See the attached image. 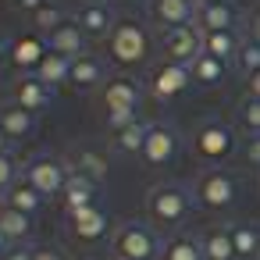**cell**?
I'll return each mask as SVG.
<instances>
[{"instance_id": "33", "label": "cell", "mask_w": 260, "mask_h": 260, "mask_svg": "<svg viewBox=\"0 0 260 260\" xmlns=\"http://www.w3.org/2000/svg\"><path fill=\"white\" fill-rule=\"evenodd\" d=\"M235 68L249 79L253 72H260V43L256 40H242V47H239V54H235Z\"/></svg>"}, {"instance_id": "27", "label": "cell", "mask_w": 260, "mask_h": 260, "mask_svg": "<svg viewBox=\"0 0 260 260\" xmlns=\"http://www.w3.org/2000/svg\"><path fill=\"white\" fill-rule=\"evenodd\" d=\"M228 61H217V57H210V54H200L192 64H189V72H192V82L196 86H203V89H210V86H221L224 82V68Z\"/></svg>"}, {"instance_id": "9", "label": "cell", "mask_w": 260, "mask_h": 260, "mask_svg": "<svg viewBox=\"0 0 260 260\" xmlns=\"http://www.w3.org/2000/svg\"><path fill=\"white\" fill-rule=\"evenodd\" d=\"M139 100H143V89L128 75H114L100 86V104H104L107 114H136Z\"/></svg>"}, {"instance_id": "8", "label": "cell", "mask_w": 260, "mask_h": 260, "mask_svg": "<svg viewBox=\"0 0 260 260\" xmlns=\"http://www.w3.org/2000/svg\"><path fill=\"white\" fill-rule=\"evenodd\" d=\"M178 146H182L178 128H175V125H164V121H153L150 132H146V143H143V153H139V157H143L150 168H164V164L175 160Z\"/></svg>"}, {"instance_id": "32", "label": "cell", "mask_w": 260, "mask_h": 260, "mask_svg": "<svg viewBox=\"0 0 260 260\" xmlns=\"http://www.w3.org/2000/svg\"><path fill=\"white\" fill-rule=\"evenodd\" d=\"M64 22H68V11L57 4V0H50L43 11H36V15H32V25H36L43 36H50V32H54V29H61Z\"/></svg>"}, {"instance_id": "24", "label": "cell", "mask_w": 260, "mask_h": 260, "mask_svg": "<svg viewBox=\"0 0 260 260\" xmlns=\"http://www.w3.org/2000/svg\"><path fill=\"white\" fill-rule=\"evenodd\" d=\"M0 203L4 207H11V210H22V214H29V217H36L40 210H43V196L25 182V178H18L4 196H0Z\"/></svg>"}, {"instance_id": "38", "label": "cell", "mask_w": 260, "mask_h": 260, "mask_svg": "<svg viewBox=\"0 0 260 260\" xmlns=\"http://www.w3.org/2000/svg\"><path fill=\"white\" fill-rule=\"evenodd\" d=\"M36 260H64V253L54 249V246H40V249H36Z\"/></svg>"}, {"instance_id": "31", "label": "cell", "mask_w": 260, "mask_h": 260, "mask_svg": "<svg viewBox=\"0 0 260 260\" xmlns=\"http://www.w3.org/2000/svg\"><path fill=\"white\" fill-rule=\"evenodd\" d=\"M235 118H239V128L246 136H260V100L256 96H242L235 107Z\"/></svg>"}, {"instance_id": "12", "label": "cell", "mask_w": 260, "mask_h": 260, "mask_svg": "<svg viewBox=\"0 0 260 260\" xmlns=\"http://www.w3.org/2000/svg\"><path fill=\"white\" fill-rule=\"evenodd\" d=\"M192 25L200 32H232L239 25V11L232 0H221V4H196Z\"/></svg>"}, {"instance_id": "45", "label": "cell", "mask_w": 260, "mask_h": 260, "mask_svg": "<svg viewBox=\"0 0 260 260\" xmlns=\"http://www.w3.org/2000/svg\"><path fill=\"white\" fill-rule=\"evenodd\" d=\"M196 4H221V0H196Z\"/></svg>"}, {"instance_id": "39", "label": "cell", "mask_w": 260, "mask_h": 260, "mask_svg": "<svg viewBox=\"0 0 260 260\" xmlns=\"http://www.w3.org/2000/svg\"><path fill=\"white\" fill-rule=\"evenodd\" d=\"M8 61H11V40H8V32H0V68Z\"/></svg>"}, {"instance_id": "34", "label": "cell", "mask_w": 260, "mask_h": 260, "mask_svg": "<svg viewBox=\"0 0 260 260\" xmlns=\"http://www.w3.org/2000/svg\"><path fill=\"white\" fill-rule=\"evenodd\" d=\"M18 182V164L11 153H0V196H4L11 185Z\"/></svg>"}, {"instance_id": "1", "label": "cell", "mask_w": 260, "mask_h": 260, "mask_svg": "<svg viewBox=\"0 0 260 260\" xmlns=\"http://www.w3.org/2000/svg\"><path fill=\"white\" fill-rule=\"evenodd\" d=\"M192 203H196V196H192V189H185L182 182H157V185H150V192H146V217H150V224L160 228V232H178V228L189 221Z\"/></svg>"}, {"instance_id": "43", "label": "cell", "mask_w": 260, "mask_h": 260, "mask_svg": "<svg viewBox=\"0 0 260 260\" xmlns=\"http://www.w3.org/2000/svg\"><path fill=\"white\" fill-rule=\"evenodd\" d=\"M8 246H11V239H8L4 232H0V256H4V253H8Z\"/></svg>"}, {"instance_id": "2", "label": "cell", "mask_w": 260, "mask_h": 260, "mask_svg": "<svg viewBox=\"0 0 260 260\" xmlns=\"http://www.w3.org/2000/svg\"><path fill=\"white\" fill-rule=\"evenodd\" d=\"M107 57L118 68H139L150 57V32L139 22H118L107 36Z\"/></svg>"}, {"instance_id": "5", "label": "cell", "mask_w": 260, "mask_h": 260, "mask_svg": "<svg viewBox=\"0 0 260 260\" xmlns=\"http://www.w3.org/2000/svg\"><path fill=\"white\" fill-rule=\"evenodd\" d=\"M160 246L164 242L157 239V232L150 224H136V221L121 224L114 232V239H111L114 260H157L160 256Z\"/></svg>"}, {"instance_id": "6", "label": "cell", "mask_w": 260, "mask_h": 260, "mask_svg": "<svg viewBox=\"0 0 260 260\" xmlns=\"http://www.w3.org/2000/svg\"><path fill=\"white\" fill-rule=\"evenodd\" d=\"M192 196H196V207H203V210H228L239 200V182L224 168H207L196 178Z\"/></svg>"}, {"instance_id": "26", "label": "cell", "mask_w": 260, "mask_h": 260, "mask_svg": "<svg viewBox=\"0 0 260 260\" xmlns=\"http://www.w3.org/2000/svg\"><path fill=\"white\" fill-rule=\"evenodd\" d=\"M36 79H40L43 86H50V89H57V86H68V79H72V57L47 54V57H43V64L36 68Z\"/></svg>"}, {"instance_id": "29", "label": "cell", "mask_w": 260, "mask_h": 260, "mask_svg": "<svg viewBox=\"0 0 260 260\" xmlns=\"http://www.w3.org/2000/svg\"><path fill=\"white\" fill-rule=\"evenodd\" d=\"M0 232H4L11 242H25L29 235H32V217L29 214H22V210H11V207H4L0 203Z\"/></svg>"}, {"instance_id": "11", "label": "cell", "mask_w": 260, "mask_h": 260, "mask_svg": "<svg viewBox=\"0 0 260 260\" xmlns=\"http://www.w3.org/2000/svg\"><path fill=\"white\" fill-rule=\"evenodd\" d=\"M47 54H50V47H47V36H40V32H25L11 43V64L18 68V75H36V68L43 64Z\"/></svg>"}, {"instance_id": "28", "label": "cell", "mask_w": 260, "mask_h": 260, "mask_svg": "<svg viewBox=\"0 0 260 260\" xmlns=\"http://www.w3.org/2000/svg\"><path fill=\"white\" fill-rule=\"evenodd\" d=\"M239 47H242V40L235 29L232 32H203V54H210L217 61H235Z\"/></svg>"}, {"instance_id": "36", "label": "cell", "mask_w": 260, "mask_h": 260, "mask_svg": "<svg viewBox=\"0 0 260 260\" xmlns=\"http://www.w3.org/2000/svg\"><path fill=\"white\" fill-rule=\"evenodd\" d=\"M0 260H36V249H29V246H18V249H8Z\"/></svg>"}, {"instance_id": "23", "label": "cell", "mask_w": 260, "mask_h": 260, "mask_svg": "<svg viewBox=\"0 0 260 260\" xmlns=\"http://www.w3.org/2000/svg\"><path fill=\"white\" fill-rule=\"evenodd\" d=\"M203 242V256L207 260H239L235 256V242H232V228L228 224H214L200 235Z\"/></svg>"}, {"instance_id": "20", "label": "cell", "mask_w": 260, "mask_h": 260, "mask_svg": "<svg viewBox=\"0 0 260 260\" xmlns=\"http://www.w3.org/2000/svg\"><path fill=\"white\" fill-rule=\"evenodd\" d=\"M47 47H50V54H61V57H82L86 54V36H82V29L75 25V22H64L61 29H54L50 36H47Z\"/></svg>"}, {"instance_id": "35", "label": "cell", "mask_w": 260, "mask_h": 260, "mask_svg": "<svg viewBox=\"0 0 260 260\" xmlns=\"http://www.w3.org/2000/svg\"><path fill=\"white\" fill-rule=\"evenodd\" d=\"M242 157L249 168H260V136H246L242 139Z\"/></svg>"}, {"instance_id": "19", "label": "cell", "mask_w": 260, "mask_h": 260, "mask_svg": "<svg viewBox=\"0 0 260 260\" xmlns=\"http://www.w3.org/2000/svg\"><path fill=\"white\" fill-rule=\"evenodd\" d=\"M160 260H207L203 256V242H200V235H192V232H171L168 239H164V246H160Z\"/></svg>"}, {"instance_id": "42", "label": "cell", "mask_w": 260, "mask_h": 260, "mask_svg": "<svg viewBox=\"0 0 260 260\" xmlns=\"http://www.w3.org/2000/svg\"><path fill=\"white\" fill-rule=\"evenodd\" d=\"M8 150H11V136L0 128V153H8Z\"/></svg>"}, {"instance_id": "22", "label": "cell", "mask_w": 260, "mask_h": 260, "mask_svg": "<svg viewBox=\"0 0 260 260\" xmlns=\"http://www.w3.org/2000/svg\"><path fill=\"white\" fill-rule=\"evenodd\" d=\"M0 128L11 136V143L29 139V136L36 132V114H32V111H25V107H18V104L11 100V104L0 107Z\"/></svg>"}, {"instance_id": "17", "label": "cell", "mask_w": 260, "mask_h": 260, "mask_svg": "<svg viewBox=\"0 0 260 260\" xmlns=\"http://www.w3.org/2000/svg\"><path fill=\"white\" fill-rule=\"evenodd\" d=\"M68 168H72L75 175L96 182V185L107 178V157H104L96 146H75V150L68 153Z\"/></svg>"}, {"instance_id": "3", "label": "cell", "mask_w": 260, "mask_h": 260, "mask_svg": "<svg viewBox=\"0 0 260 260\" xmlns=\"http://www.w3.org/2000/svg\"><path fill=\"white\" fill-rule=\"evenodd\" d=\"M22 178H25L43 200H50V196L61 200V192H64V185H68V178H72V168H68L64 157H54V153H32V157L22 164Z\"/></svg>"}, {"instance_id": "15", "label": "cell", "mask_w": 260, "mask_h": 260, "mask_svg": "<svg viewBox=\"0 0 260 260\" xmlns=\"http://www.w3.org/2000/svg\"><path fill=\"white\" fill-rule=\"evenodd\" d=\"M11 96H15V104H18V107H25V111H32V114H40V111L54 100V89H50V86H43L36 75H18V82H15V89H11Z\"/></svg>"}, {"instance_id": "41", "label": "cell", "mask_w": 260, "mask_h": 260, "mask_svg": "<svg viewBox=\"0 0 260 260\" xmlns=\"http://www.w3.org/2000/svg\"><path fill=\"white\" fill-rule=\"evenodd\" d=\"M249 40H256L260 43V8L253 11V18H249Z\"/></svg>"}, {"instance_id": "4", "label": "cell", "mask_w": 260, "mask_h": 260, "mask_svg": "<svg viewBox=\"0 0 260 260\" xmlns=\"http://www.w3.org/2000/svg\"><path fill=\"white\" fill-rule=\"evenodd\" d=\"M235 150V128L224 125L221 118H207L192 128V153L203 164H221Z\"/></svg>"}, {"instance_id": "10", "label": "cell", "mask_w": 260, "mask_h": 260, "mask_svg": "<svg viewBox=\"0 0 260 260\" xmlns=\"http://www.w3.org/2000/svg\"><path fill=\"white\" fill-rule=\"evenodd\" d=\"M189 86H196V82H192V72H189L185 64L164 61V64H157V68L150 72V93H153L157 100H175V96H182Z\"/></svg>"}, {"instance_id": "44", "label": "cell", "mask_w": 260, "mask_h": 260, "mask_svg": "<svg viewBox=\"0 0 260 260\" xmlns=\"http://www.w3.org/2000/svg\"><path fill=\"white\" fill-rule=\"evenodd\" d=\"M0 8H18V0H0Z\"/></svg>"}, {"instance_id": "40", "label": "cell", "mask_w": 260, "mask_h": 260, "mask_svg": "<svg viewBox=\"0 0 260 260\" xmlns=\"http://www.w3.org/2000/svg\"><path fill=\"white\" fill-rule=\"evenodd\" d=\"M246 96H256V100H260V72H253V75L246 79Z\"/></svg>"}, {"instance_id": "25", "label": "cell", "mask_w": 260, "mask_h": 260, "mask_svg": "<svg viewBox=\"0 0 260 260\" xmlns=\"http://www.w3.org/2000/svg\"><path fill=\"white\" fill-rule=\"evenodd\" d=\"M228 228H232L235 256H239V260H256V256H260V224L239 221V224H228Z\"/></svg>"}, {"instance_id": "7", "label": "cell", "mask_w": 260, "mask_h": 260, "mask_svg": "<svg viewBox=\"0 0 260 260\" xmlns=\"http://www.w3.org/2000/svg\"><path fill=\"white\" fill-rule=\"evenodd\" d=\"M160 54L164 61H175V64H192L200 54H203V32L189 22V25H175V29H164L160 32Z\"/></svg>"}, {"instance_id": "16", "label": "cell", "mask_w": 260, "mask_h": 260, "mask_svg": "<svg viewBox=\"0 0 260 260\" xmlns=\"http://www.w3.org/2000/svg\"><path fill=\"white\" fill-rule=\"evenodd\" d=\"M107 232H111V217L100 207H86V210L72 214V235L79 242H100Z\"/></svg>"}, {"instance_id": "14", "label": "cell", "mask_w": 260, "mask_h": 260, "mask_svg": "<svg viewBox=\"0 0 260 260\" xmlns=\"http://www.w3.org/2000/svg\"><path fill=\"white\" fill-rule=\"evenodd\" d=\"M146 15L153 18V25H160V32L175 25H189L196 15V0H150Z\"/></svg>"}, {"instance_id": "18", "label": "cell", "mask_w": 260, "mask_h": 260, "mask_svg": "<svg viewBox=\"0 0 260 260\" xmlns=\"http://www.w3.org/2000/svg\"><path fill=\"white\" fill-rule=\"evenodd\" d=\"M96 192H100L96 182H89V178H82V175L72 171V178H68L64 192H61V203H64L68 217L79 214V210H86V207H96Z\"/></svg>"}, {"instance_id": "37", "label": "cell", "mask_w": 260, "mask_h": 260, "mask_svg": "<svg viewBox=\"0 0 260 260\" xmlns=\"http://www.w3.org/2000/svg\"><path fill=\"white\" fill-rule=\"evenodd\" d=\"M47 4H50V0H18V11H25V15L32 18V15H36V11H43Z\"/></svg>"}, {"instance_id": "30", "label": "cell", "mask_w": 260, "mask_h": 260, "mask_svg": "<svg viewBox=\"0 0 260 260\" xmlns=\"http://www.w3.org/2000/svg\"><path fill=\"white\" fill-rule=\"evenodd\" d=\"M146 132H150V125H146V121H139V118H132L125 128H118V132H114V150H118V153H143Z\"/></svg>"}, {"instance_id": "21", "label": "cell", "mask_w": 260, "mask_h": 260, "mask_svg": "<svg viewBox=\"0 0 260 260\" xmlns=\"http://www.w3.org/2000/svg\"><path fill=\"white\" fill-rule=\"evenodd\" d=\"M104 75H107L104 61H100V57H93V54H82V57H75V61H72V79H68V86L86 93V89L104 86Z\"/></svg>"}, {"instance_id": "46", "label": "cell", "mask_w": 260, "mask_h": 260, "mask_svg": "<svg viewBox=\"0 0 260 260\" xmlns=\"http://www.w3.org/2000/svg\"><path fill=\"white\" fill-rule=\"evenodd\" d=\"M82 4H104V0H82Z\"/></svg>"}, {"instance_id": "13", "label": "cell", "mask_w": 260, "mask_h": 260, "mask_svg": "<svg viewBox=\"0 0 260 260\" xmlns=\"http://www.w3.org/2000/svg\"><path fill=\"white\" fill-rule=\"evenodd\" d=\"M72 22L82 29L86 40H107V36L114 32V25H118L114 11H111L107 4H82V8L75 11Z\"/></svg>"}]
</instances>
